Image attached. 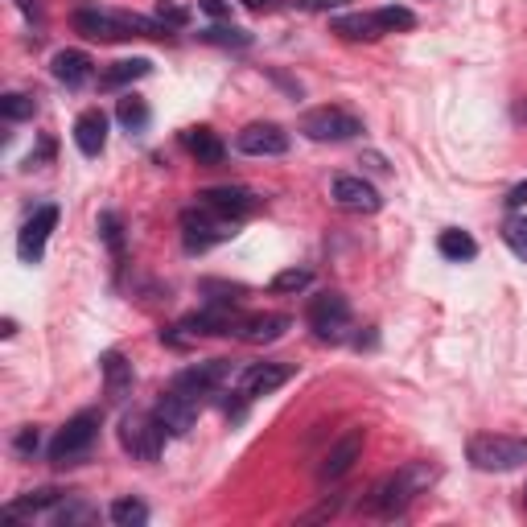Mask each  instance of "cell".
Returning a JSON list of instances; mask_svg holds the SVG:
<instances>
[{
	"mask_svg": "<svg viewBox=\"0 0 527 527\" xmlns=\"http://www.w3.org/2000/svg\"><path fill=\"white\" fill-rule=\"evenodd\" d=\"M433 482H437V466H433V462H408V466H400L396 474L379 478V482L367 490V499H363L359 507H363L367 515H375V519H396V515H404V511L412 507L416 495H425Z\"/></svg>",
	"mask_w": 527,
	"mask_h": 527,
	"instance_id": "cell-1",
	"label": "cell"
},
{
	"mask_svg": "<svg viewBox=\"0 0 527 527\" xmlns=\"http://www.w3.org/2000/svg\"><path fill=\"white\" fill-rule=\"evenodd\" d=\"M75 29L91 42H128V38H161V33H169L157 17H136L116 9H79Z\"/></svg>",
	"mask_w": 527,
	"mask_h": 527,
	"instance_id": "cell-2",
	"label": "cell"
},
{
	"mask_svg": "<svg viewBox=\"0 0 527 527\" xmlns=\"http://www.w3.org/2000/svg\"><path fill=\"white\" fill-rule=\"evenodd\" d=\"M99 425H103V412H95V408L70 416L66 425L58 429V437L50 441V462L54 466H75V462H83L87 453H91V445H95V437H99Z\"/></svg>",
	"mask_w": 527,
	"mask_h": 527,
	"instance_id": "cell-3",
	"label": "cell"
},
{
	"mask_svg": "<svg viewBox=\"0 0 527 527\" xmlns=\"http://www.w3.org/2000/svg\"><path fill=\"white\" fill-rule=\"evenodd\" d=\"M466 453H470V462L478 470H486V474H507V470L527 466V441H519V437L478 433V437H470Z\"/></svg>",
	"mask_w": 527,
	"mask_h": 527,
	"instance_id": "cell-4",
	"label": "cell"
},
{
	"mask_svg": "<svg viewBox=\"0 0 527 527\" xmlns=\"http://www.w3.org/2000/svg\"><path fill=\"white\" fill-rule=\"evenodd\" d=\"M165 437L169 433L161 429V420L153 412H124V420H120V445L136 462H157Z\"/></svg>",
	"mask_w": 527,
	"mask_h": 527,
	"instance_id": "cell-5",
	"label": "cell"
},
{
	"mask_svg": "<svg viewBox=\"0 0 527 527\" xmlns=\"http://www.w3.org/2000/svg\"><path fill=\"white\" fill-rule=\"evenodd\" d=\"M231 235H235V223L215 215V210H206L202 202L194 210H182V243H186V252L202 256V252L215 248V243H227Z\"/></svg>",
	"mask_w": 527,
	"mask_h": 527,
	"instance_id": "cell-6",
	"label": "cell"
},
{
	"mask_svg": "<svg viewBox=\"0 0 527 527\" xmlns=\"http://www.w3.org/2000/svg\"><path fill=\"white\" fill-rule=\"evenodd\" d=\"M305 322L322 342H342L350 330V301L342 293H318L305 309Z\"/></svg>",
	"mask_w": 527,
	"mask_h": 527,
	"instance_id": "cell-7",
	"label": "cell"
},
{
	"mask_svg": "<svg viewBox=\"0 0 527 527\" xmlns=\"http://www.w3.org/2000/svg\"><path fill=\"white\" fill-rule=\"evenodd\" d=\"M231 375H235L231 359H206V363H194V367H186V371L173 375V392L194 396V400H206V396H215Z\"/></svg>",
	"mask_w": 527,
	"mask_h": 527,
	"instance_id": "cell-8",
	"label": "cell"
},
{
	"mask_svg": "<svg viewBox=\"0 0 527 527\" xmlns=\"http://www.w3.org/2000/svg\"><path fill=\"white\" fill-rule=\"evenodd\" d=\"M293 379V367L289 363H252V367H243L239 379H235V396L243 404H252L260 396H272L276 388H285V383Z\"/></svg>",
	"mask_w": 527,
	"mask_h": 527,
	"instance_id": "cell-9",
	"label": "cell"
},
{
	"mask_svg": "<svg viewBox=\"0 0 527 527\" xmlns=\"http://www.w3.org/2000/svg\"><path fill=\"white\" fill-rule=\"evenodd\" d=\"M301 132H305L309 140H322V145H326V140H330V145H338V140L359 136L363 124L350 116V112H342V108H313V112H305Z\"/></svg>",
	"mask_w": 527,
	"mask_h": 527,
	"instance_id": "cell-10",
	"label": "cell"
},
{
	"mask_svg": "<svg viewBox=\"0 0 527 527\" xmlns=\"http://www.w3.org/2000/svg\"><path fill=\"white\" fill-rule=\"evenodd\" d=\"M54 227H58V206H54V202L38 206V210H33V215L25 219V227H21V235H17V252H21L25 264H38V260H42V252H46V243H50Z\"/></svg>",
	"mask_w": 527,
	"mask_h": 527,
	"instance_id": "cell-11",
	"label": "cell"
},
{
	"mask_svg": "<svg viewBox=\"0 0 527 527\" xmlns=\"http://www.w3.org/2000/svg\"><path fill=\"white\" fill-rule=\"evenodd\" d=\"M363 445H367V433H363V429H346V433L326 449V458H322V466H318V482L326 486V482L346 478L350 466L363 458Z\"/></svg>",
	"mask_w": 527,
	"mask_h": 527,
	"instance_id": "cell-12",
	"label": "cell"
},
{
	"mask_svg": "<svg viewBox=\"0 0 527 527\" xmlns=\"http://www.w3.org/2000/svg\"><path fill=\"white\" fill-rule=\"evenodd\" d=\"M198 202L206 210H215V215L231 219V223L256 215V206H260V198L248 186H210V190H198Z\"/></svg>",
	"mask_w": 527,
	"mask_h": 527,
	"instance_id": "cell-13",
	"label": "cell"
},
{
	"mask_svg": "<svg viewBox=\"0 0 527 527\" xmlns=\"http://www.w3.org/2000/svg\"><path fill=\"white\" fill-rule=\"evenodd\" d=\"M198 408H202V400L182 396V392L169 388V392L153 404V416L161 420V429H165L169 437H186V433L194 429V420H198Z\"/></svg>",
	"mask_w": 527,
	"mask_h": 527,
	"instance_id": "cell-14",
	"label": "cell"
},
{
	"mask_svg": "<svg viewBox=\"0 0 527 527\" xmlns=\"http://www.w3.org/2000/svg\"><path fill=\"white\" fill-rule=\"evenodd\" d=\"M235 149L248 157H285L289 153V132L280 124H248L235 136Z\"/></svg>",
	"mask_w": 527,
	"mask_h": 527,
	"instance_id": "cell-15",
	"label": "cell"
},
{
	"mask_svg": "<svg viewBox=\"0 0 527 527\" xmlns=\"http://www.w3.org/2000/svg\"><path fill=\"white\" fill-rule=\"evenodd\" d=\"M334 202L342 210H350V215H375V210L383 206L379 190L363 178H350V173H342V178H334Z\"/></svg>",
	"mask_w": 527,
	"mask_h": 527,
	"instance_id": "cell-16",
	"label": "cell"
},
{
	"mask_svg": "<svg viewBox=\"0 0 527 527\" xmlns=\"http://www.w3.org/2000/svg\"><path fill=\"white\" fill-rule=\"evenodd\" d=\"M239 326V313L235 305H219V301H206L198 313H190V318H182L178 330L186 334H235Z\"/></svg>",
	"mask_w": 527,
	"mask_h": 527,
	"instance_id": "cell-17",
	"label": "cell"
},
{
	"mask_svg": "<svg viewBox=\"0 0 527 527\" xmlns=\"http://www.w3.org/2000/svg\"><path fill=\"white\" fill-rule=\"evenodd\" d=\"M289 326H293L289 313H252V318H239L235 338H239V342H252V346H264V342L285 338Z\"/></svg>",
	"mask_w": 527,
	"mask_h": 527,
	"instance_id": "cell-18",
	"label": "cell"
},
{
	"mask_svg": "<svg viewBox=\"0 0 527 527\" xmlns=\"http://www.w3.org/2000/svg\"><path fill=\"white\" fill-rule=\"evenodd\" d=\"M99 371H103V388H108V400L124 404V400L132 396V383H136L132 363L120 355V350H108V355L99 359Z\"/></svg>",
	"mask_w": 527,
	"mask_h": 527,
	"instance_id": "cell-19",
	"label": "cell"
},
{
	"mask_svg": "<svg viewBox=\"0 0 527 527\" xmlns=\"http://www.w3.org/2000/svg\"><path fill=\"white\" fill-rule=\"evenodd\" d=\"M75 145H79L83 157H99L103 149H108V116H103L99 108H91L75 120Z\"/></svg>",
	"mask_w": 527,
	"mask_h": 527,
	"instance_id": "cell-20",
	"label": "cell"
},
{
	"mask_svg": "<svg viewBox=\"0 0 527 527\" xmlns=\"http://www.w3.org/2000/svg\"><path fill=\"white\" fill-rule=\"evenodd\" d=\"M66 499V490H54V486H42V490H29V495H21V499H13L9 507H5V523H13L17 515H46L50 519V511L58 507Z\"/></svg>",
	"mask_w": 527,
	"mask_h": 527,
	"instance_id": "cell-21",
	"label": "cell"
},
{
	"mask_svg": "<svg viewBox=\"0 0 527 527\" xmlns=\"http://www.w3.org/2000/svg\"><path fill=\"white\" fill-rule=\"evenodd\" d=\"M91 66H95V62H91L83 50H58L54 62H50L54 79L66 83V87H83V83L91 79Z\"/></svg>",
	"mask_w": 527,
	"mask_h": 527,
	"instance_id": "cell-22",
	"label": "cell"
},
{
	"mask_svg": "<svg viewBox=\"0 0 527 527\" xmlns=\"http://www.w3.org/2000/svg\"><path fill=\"white\" fill-rule=\"evenodd\" d=\"M182 145H186V153L198 161V165H219L223 161V140L210 132V128H186L182 132Z\"/></svg>",
	"mask_w": 527,
	"mask_h": 527,
	"instance_id": "cell-23",
	"label": "cell"
},
{
	"mask_svg": "<svg viewBox=\"0 0 527 527\" xmlns=\"http://www.w3.org/2000/svg\"><path fill=\"white\" fill-rule=\"evenodd\" d=\"M149 70H153L149 58H124V62H112V66L99 75V87H103V91H120V87H128V83H136V79H145Z\"/></svg>",
	"mask_w": 527,
	"mask_h": 527,
	"instance_id": "cell-24",
	"label": "cell"
},
{
	"mask_svg": "<svg viewBox=\"0 0 527 527\" xmlns=\"http://www.w3.org/2000/svg\"><path fill=\"white\" fill-rule=\"evenodd\" d=\"M334 33H342L346 42H375V38H383V29H379L375 13H350V17H338V21H334Z\"/></svg>",
	"mask_w": 527,
	"mask_h": 527,
	"instance_id": "cell-25",
	"label": "cell"
},
{
	"mask_svg": "<svg viewBox=\"0 0 527 527\" xmlns=\"http://www.w3.org/2000/svg\"><path fill=\"white\" fill-rule=\"evenodd\" d=\"M437 252H441L445 260H453V264H462V260H474V256H478V243H474L470 231L449 227V231H441V239H437Z\"/></svg>",
	"mask_w": 527,
	"mask_h": 527,
	"instance_id": "cell-26",
	"label": "cell"
},
{
	"mask_svg": "<svg viewBox=\"0 0 527 527\" xmlns=\"http://www.w3.org/2000/svg\"><path fill=\"white\" fill-rule=\"evenodd\" d=\"M116 120H120L128 132H145L149 120H153V112H149V103L140 99V95H124V99L116 103Z\"/></svg>",
	"mask_w": 527,
	"mask_h": 527,
	"instance_id": "cell-27",
	"label": "cell"
},
{
	"mask_svg": "<svg viewBox=\"0 0 527 527\" xmlns=\"http://www.w3.org/2000/svg\"><path fill=\"white\" fill-rule=\"evenodd\" d=\"M108 515H112V523H116V527H145V523H149V507L140 503L136 495L116 499V503L108 507Z\"/></svg>",
	"mask_w": 527,
	"mask_h": 527,
	"instance_id": "cell-28",
	"label": "cell"
},
{
	"mask_svg": "<svg viewBox=\"0 0 527 527\" xmlns=\"http://www.w3.org/2000/svg\"><path fill=\"white\" fill-rule=\"evenodd\" d=\"M91 519H95V507H87L83 499H70V495L50 511L54 527H75V523H91Z\"/></svg>",
	"mask_w": 527,
	"mask_h": 527,
	"instance_id": "cell-29",
	"label": "cell"
},
{
	"mask_svg": "<svg viewBox=\"0 0 527 527\" xmlns=\"http://www.w3.org/2000/svg\"><path fill=\"white\" fill-rule=\"evenodd\" d=\"M33 112H38V99H33V95H21V91H9V95H0V116H5L9 124L33 120Z\"/></svg>",
	"mask_w": 527,
	"mask_h": 527,
	"instance_id": "cell-30",
	"label": "cell"
},
{
	"mask_svg": "<svg viewBox=\"0 0 527 527\" xmlns=\"http://www.w3.org/2000/svg\"><path fill=\"white\" fill-rule=\"evenodd\" d=\"M375 21L383 33H404V29H416V13L404 9V5H383L375 9Z\"/></svg>",
	"mask_w": 527,
	"mask_h": 527,
	"instance_id": "cell-31",
	"label": "cell"
},
{
	"mask_svg": "<svg viewBox=\"0 0 527 527\" xmlns=\"http://www.w3.org/2000/svg\"><path fill=\"white\" fill-rule=\"evenodd\" d=\"M313 285V272L309 268H285V272H276L272 276V293H305Z\"/></svg>",
	"mask_w": 527,
	"mask_h": 527,
	"instance_id": "cell-32",
	"label": "cell"
},
{
	"mask_svg": "<svg viewBox=\"0 0 527 527\" xmlns=\"http://www.w3.org/2000/svg\"><path fill=\"white\" fill-rule=\"evenodd\" d=\"M503 243L527 264V215H511V219L503 223Z\"/></svg>",
	"mask_w": 527,
	"mask_h": 527,
	"instance_id": "cell-33",
	"label": "cell"
},
{
	"mask_svg": "<svg viewBox=\"0 0 527 527\" xmlns=\"http://www.w3.org/2000/svg\"><path fill=\"white\" fill-rule=\"evenodd\" d=\"M202 42H215V46H248L252 33H243L235 25H210V29H202Z\"/></svg>",
	"mask_w": 527,
	"mask_h": 527,
	"instance_id": "cell-34",
	"label": "cell"
},
{
	"mask_svg": "<svg viewBox=\"0 0 527 527\" xmlns=\"http://www.w3.org/2000/svg\"><path fill=\"white\" fill-rule=\"evenodd\" d=\"M99 235H103V243L112 248V256H120V252H124V227H120V215H112V210H103V215H99Z\"/></svg>",
	"mask_w": 527,
	"mask_h": 527,
	"instance_id": "cell-35",
	"label": "cell"
},
{
	"mask_svg": "<svg viewBox=\"0 0 527 527\" xmlns=\"http://www.w3.org/2000/svg\"><path fill=\"white\" fill-rule=\"evenodd\" d=\"M157 21L169 29V25H186L190 21V13L186 9H178V5H165V0H161V5H157Z\"/></svg>",
	"mask_w": 527,
	"mask_h": 527,
	"instance_id": "cell-36",
	"label": "cell"
},
{
	"mask_svg": "<svg viewBox=\"0 0 527 527\" xmlns=\"http://www.w3.org/2000/svg\"><path fill=\"white\" fill-rule=\"evenodd\" d=\"M301 13H330V9H342L346 0H293Z\"/></svg>",
	"mask_w": 527,
	"mask_h": 527,
	"instance_id": "cell-37",
	"label": "cell"
},
{
	"mask_svg": "<svg viewBox=\"0 0 527 527\" xmlns=\"http://www.w3.org/2000/svg\"><path fill=\"white\" fill-rule=\"evenodd\" d=\"M38 445H42V433L38 429H21L17 433V453H38Z\"/></svg>",
	"mask_w": 527,
	"mask_h": 527,
	"instance_id": "cell-38",
	"label": "cell"
},
{
	"mask_svg": "<svg viewBox=\"0 0 527 527\" xmlns=\"http://www.w3.org/2000/svg\"><path fill=\"white\" fill-rule=\"evenodd\" d=\"M198 9L210 13L215 21H227V17H231V5H227V0H198Z\"/></svg>",
	"mask_w": 527,
	"mask_h": 527,
	"instance_id": "cell-39",
	"label": "cell"
},
{
	"mask_svg": "<svg viewBox=\"0 0 527 527\" xmlns=\"http://www.w3.org/2000/svg\"><path fill=\"white\" fill-rule=\"evenodd\" d=\"M507 206H511V210L527 206V182H519V186H511V190H507Z\"/></svg>",
	"mask_w": 527,
	"mask_h": 527,
	"instance_id": "cell-40",
	"label": "cell"
},
{
	"mask_svg": "<svg viewBox=\"0 0 527 527\" xmlns=\"http://www.w3.org/2000/svg\"><path fill=\"white\" fill-rule=\"evenodd\" d=\"M243 5H248V9H260V5H268V0H243Z\"/></svg>",
	"mask_w": 527,
	"mask_h": 527,
	"instance_id": "cell-41",
	"label": "cell"
},
{
	"mask_svg": "<svg viewBox=\"0 0 527 527\" xmlns=\"http://www.w3.org/2000/svg\"><path fill=\"white\" fill-rule=\"evenodd\" d=\"M515 116H519V120H527V99L519 103V112H515Z\"/></svg>",
	"mask_w": 527,
	"mask_h": 527,
	"instance_id": "cell-42",
	"label": "cell"
},
{
	"mask_svg": "<svg viewBox=\"0 0 527 527\" xmlns=\"http://www.w3.org/2000/svg\"><path fill=\"white\" fill-rule=\"evenodd\" d=\"M523 511H527V486H523Z\"/></svg>",
	"mask_w": 527,
	"mask_h": 527,
	"instance_id": "cell-43",
	"label": "cell"
}]
</instances>
